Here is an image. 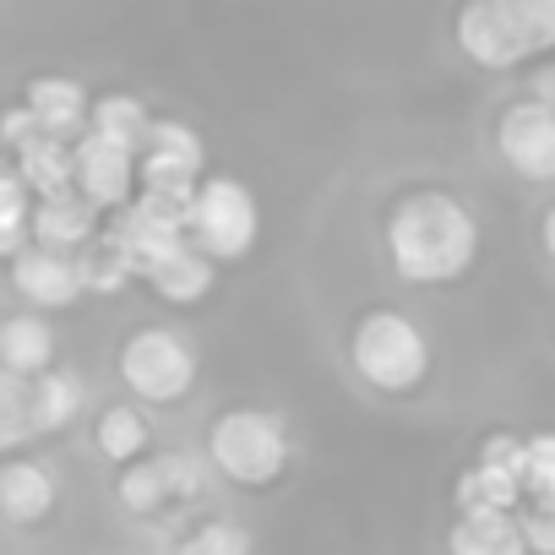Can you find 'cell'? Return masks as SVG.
<instances>
[{"label": "cell", "mask_w": 555, "mask_h": 555, "mask_svg": "<svg viewBox=\"0 0 555 555\" xmlns=\"http://www.w3.org/2000/svg\"><path fill=\"white\" fill-rule=\"evenodd\" d=\"M153 468H158V485H164V501L169 506L175 501H196L207 490V474H212L202 452H158Z\"/></svg>", "instance_id": "24"}, {"label": "cell", "mask_w": 555, "mask_h": 555, "mask_svg": "<svg viewBox=\"0 0 555 555\" xmlns=\"http://www.w3.org/2000/svg\"><path fill=\"white\" fill-rule=\"evenodd\" d=\"M261 234V202L229 180V175H207L196 180L191 191V207H185V245L196 256H207L212 267L218 261H240Z\"/></svg>", "instance_id": "5"}, {"label": "cell", "mask_w": 555, "mask_h": 555, "mask_svg": "<svg viewBox=\"0 0 555 555\" xmlns=\"http://www.w3.org/2000/svg\"><path fill=\"white\" fill-rule=\"evenodd\" d=\"M495 147H501V158H506L522 180L550 185V180H555V109H550V104H533V99L501 109V120H495Z\"/></svg>", "instance_id": "8"}, {"label": "cell", "mask_w": 555, "mask_h": 555, "mask_svg": "<svg viewBox=\"0 0 555 555\" xmlns=\"http://www.w3.org/2000/svg\"><path fill=\"white\" fill-rule=\"evenodd\" d=\"M72 191H77L99 218H104V212H120V207H131V196H137V158L82 131V137L72 142Z\"/></svg>", "instance_id": "7"}, {"label": "cell", "mask_w": 555, "mask_h": 555, "mask_svg": "<svg viewBox=\"0 0 555 555\" xmlns=\"http://www.w3.org/2000/svg\"><path fill=\"white\" fill-rule=\"evenodd\" d=\"M28 191L17 185V175H12V164L0 169V256H17L23 245H28Z\"/></svg>", "instance_id": "25"}, {"label": "cell", "mask_w": 555, "mask_h": 555, "mask_svg": "<svg viewBox=\"0 0 555 555\" xmlns=\"http://www.w3.org/2000/svg\"><path fill=\"white\" fill-rule=\"evenodd\" d=\"M23 441H34V420H28V382L0 371V452H17Z\"/></svg>", "instance_id": "27"}, {"label": "cell", "mask_w": 555, "mask_h": 555, "mask_svg": "<svg viewBox=\"0 0 555 555\" xmlns=\"http://www.w3.org/2000/svg\"><path fill=\"white\" fill-rule=\"evenodd\" d=\"M147 436H153V430H147V420H142L131 403H109V409L93 420V447H99L109 463H120V468L147 452Z\"/></svg>", "instance_id": "20"}, {"label": "cell", "mask_w": 555, "mask_h": 555, "mask_svg": "<svg viewBox=\"0 0 555 555\" xmlns=\"http://www.w3.org/2000/svg\"><path fill=\"white\" fill-rule=\"evenodd\" d=\"M147 126H153V115H147V104L131 99V93H104V99L88 104V137H99V142H109V147H120V153H131V158L142 153Z\"/></svg>", "instance_id": "16"}, {"label": "cell", "mask_w": 555, "mask_h": 555, "mask_svg": "<svg viewBox=\"0 0 555 555\" xmlns=\"http://www.w3.org/2000/svg\"><path fill=\"white\" fill-rule=\"evenodd\" d=\"M447 555H522L512 512H457L447 528Z\"/></svg>", "instance_id": "18"}, {"label": "cell", "mask_w": 555, "mask_h": 555, "mask_svg": "<svg viewBox=\"0 0 555 555\" xmlns=\"http://www.w3.org/2000/svg\"><path fill=\"white\" fill-rule=\"evenodd\" d=\"M12 175L28 191V202L61 196V191H72V147L66 142H50V137H34L28 147L12 153Z\"/></svg>", "instance_id": "17"}, {"label": "cell", "mask_w": 555, "mask_h": 555, "mask_svg": "<svg viewBox=\"0 0 555 555\" xmlns=\"http://www.w3.org/2000/svg\"><path fill=\"white\" fill-rule=\"evenodd\" d=\"M522 506H555V436H522Z\"/></svg>", "instance_id": "22"}, {"label": "cell", "mask_w": 555, "mask_h": 555, "mask_svg": "<svg viewBox=\"0 0 555 555\" xmlns=\"http://www.w3.org/2000/svg\"><path fill=\"white\" fill-rule=\"evenodd\" d=\"M77 272H82V295H120V289L131 284V267H126L120 245H115L104 229H99V240L82 245Z\"/></svg>", "instance_id": "21"}, {"label": "cell", "mask_w": 555, "mask_h": 555, "mask_svg": "<svg viewBox=\"0 0 555 555\" xmlns=\"http://www.w3.org/2000/svg\"><path fill=\"white\" fill-rule=\"evenodd\" d=\"M349 365L376 392H414L430 376V338L403 311H365L349 333Z\"/></svg>", "instance_id": "4"}, {"label": "cell", "mask_w": 555, "mask_h": 555, "mask_svg": "<svg viewBox=\"0 0 555 555\" xmlns=\"http://www.w3.org/2000/svg\"><path fill=\"white\" fill-rule=\"evenodd\" d=\"M142 284H147L158 300H169V306H196V300H207V295H212L218 267H212L207 256H196V250L180 240L175 250H164V256L142 272Z\"/></svg>", "instance_id": "13"}, {"label": "cell", "mask_w": 555, "mask_h": 555, "mask_svg": "<svg viewBox=\"0 0 555 555\" xmlns=\"http://www.w3.org/2000/svg\"><path fill=\"white\" fill-rule=\"evenodd\" d=\"M452 501H457V512H517L522 506V490H517L512 474L485 468V463H468L457 474V485H452Z\"/></svg>", "instance_id": "19"}, {"label": "cell", "mask_w": 555, "mask_h": 555, "mask_svg": "<svg viewBox=\"0 0 555 555\" xmlns=\"http://www.w3.org/2000/svg\"><path fill=\"white\" fill-rule=\"evenodd\" d=\"M34 137H39V126H34V115H28L23 104H12V109H0V142H7L12 153H17V147H28Z\"/></svg>", "instance_id": "29"}, {"label": "cell", "mask_w": 555, "mask_h": 555, "mask_svg": "<svg viewBox=\"0 0 555 555\" xmlns=\"http://www.w3.org/2000/svg\"><path fill=\"white\" fill-rule=\"evenodd\" d=\"M99 229H104V218L77 191H61V196H44L28 207V245H44L61 256H77L88 240H99Z\"/></svg>", "instance_id": "11"}, {"label": "cell", "mask_w": 555, "mask_h": 555, "mask_svg": "<svg viewBox=\"0 0 555 555\" xmlns=\"http://www.w3.org/2000/svg\"><path fill=\"white\" fill-rule=\"evenodd\" d=\"M88 88L77 82V77H55V72H44V77H34L28 82V93H23V109L34 115V126H39V137H50V142H77L82 131H88Z\"/></svg>", "instance_id": "10"}, {"label": "cell", "mask_w": 555, "mask_h": 555, "mask_svg": "<svg viewBox=\"0 0 555 555\" xmlns=\"http://www.w3.org/2000/svg\"><path fill=\"white\" fill-rule=\"evenodd\" d=\"M387 240V261L403 284L414 289H447L463 284L479 261V218L463 196L452 191H403L387 207L382 223Z\"/></svg>", "instance_id": "1"}, {"label": "cell", "mask_w": 555, "mask_h": 555, "mask_svg": "<svg viewBox=\"0 0 555 555\" xmlns=\"http://www.w3.org/2000/svg\"><path fill=\"white\" fill-rule=\"evenodd\" d=\"M82 398H88V387H82L77 371L50 365L44 376H34V382H28V420H34V436L66 430V425L82 414Z\"/></svg>", "instance_id": "15"}, {"label": "cell", "mask_w": 555, "mask_h": 555, "mask_svg": "<svg viewBox=\"0 0 555 555\" xmlns=\"http://www.w3.org/2000/svg\"><path fill=\"white\" fill-rule=\"evenodd\" d=\"M169 555H250V533L234 517H207L191 533H180Z\"/></svg>", "instance_id": "23"}, {"label": "cell", "mask_w": 555, "mask_h": 555, "mask_svg": "<svg viewBox=\"0 0 555 555\" xmlns=\"http://www.w3.org/2000/svg\"><path fill=\"white\" fill-rule=\"evenodd\" d=\"M120 382L142 403H180L196 387V349L175 327H137L120 344Z\"/></svg>", "instance_id": "6"}, {"label": "cell", "mask_w": 555, "mask_h": 555, "mask_svg": "<svg viewBox=\"0 0 555 555\" xmlns=\"http://www.w3.org/2000/svg\"><path fill=\"white\" fill-rule=\"evenodd\" d=\"M0 169H7V158H0Z\"/></svg>", "instance_id": "30"}, {"label": "cell", "mask_w": 555, "mask_h": 555, "mask_svg": "<svg viewBox=\"0 0 555 555\" xmlns=\"http://www.w3.org/2000/svg\"><path fill=\"white\" fill-rule=\"evenodd\" d=\"M457 50L485 72H512L555 44V0H474L452 23Z\"/></svg>", "instance_id": "2"}, {"label": "cell", "mask_w": 555, "mask_h": 555, "mask_svg": "<svg viewBox=\"0 0 555 555\" xmlns=\"http://www.w3.org/2000/svg\"><path fill=\"white\" fill-rule=\"evenodd\" d=\"M115 495H120V506H126V512H137V517H147V512L169 506V501H164V485H158L153 457L126 463V468H120V479H115Z\"/></svg>", "instance_id": "26"}, {"label": "cell", "mask_w": 555, "mask_h": 555, "mask_svg": "<svg viewBox=\"0 0 555 555\" xmlns=\"http://www.w3.org/2000/svg\"><path fill=\"white\" fill-rule=\"evenodd\" d=\"M289 457H295V441H289L284 420L267 414V409H229L207 430V468H218L240 490L278 485Z\"/></svg>", "instance_id": "3"}, {"label": "cell", "mask_w": 555, "mask_h": 555, "mask_svg": "<svg viewBox=\"0 0 555 555\" xmlns=\"http://www.w3.org/2000/svg\"><path fill=\"white\" fill-rule=\"evenodd\" d=\"M55 365V333L44 317L34 311H17L0 322V371L17 376V382H34Z\"/></svg>", "instance_id": "14"}, {"label": "cell", "mask_w": 555, "mask_h": 555, "mask_svg": "<svg viewBox=\"0 0 555 555\" xmlns=\"http://www.w3.org/2000/svg\"><path fill=\"white\" fill-rule=\"evenodd\" d=\"M12 289L39 311H66L82 300V272H77V256H61V250H44V245H23L12 256Z\"/></svg>", "instance_id": "9"}, {"label": "cell", "mask_w": 555, "mask_h": 555, "mask_svg": "<svg viewBox=\"0 0 555 555\" xmlns=\"http://www.w3.org/2000/svg\"><path fill=\"white\" fill-rule=\"evenodd\" d=\"M512 522H517L522 555H555V512L550 506H517Z\"/></svg>", "instance_id": "28"}, {"label": "cell", "mask_w": 555, "mask_h": 555, "mask_svg": "<svg viewBox=\"0 0 555 555\" xmlns=\"http://www.w3.org/2000/svg\"><path fill=\"white\" fill-rule=\"evenodd\" d=\"M55 468L39 457H7L0 463V517L12 522H44L55 512Z\"/></svg>", "instance_id": "12"}]
</instances>
